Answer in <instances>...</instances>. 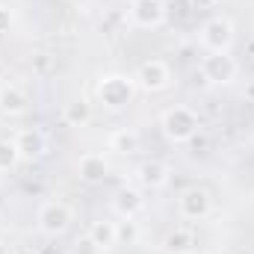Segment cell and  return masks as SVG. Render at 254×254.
Masks as SVG:
<instances>
[{
	"mask_svg": "<svg viewBox=\"0 0 254 254\" xmlns=\"http://www.w3.org/2000/svg\"><path fill=\"white\" fill-rule=\"evenodd\" d=\"M160 130H163V136H166L172 145H187V142H192V139L198 136L201 119H198V113H195L192 107L175 104V107H169V110L160 116Z\"/></svg>",
	"mask_w": 254,
	"mask_h": 254,
	"instance_id": "cell-1",
	"label": "cell"
},
{
	"mask_svg": "<svg viewBox=\"0 0 254 254\" xmlns=\"http://www.w3.org/2000/svg\"><path fill=\"white\" fill-rule=\"evenodd\" d=\"M136 92H139V89H136V80L127 77V74H104V77L98 80V86H95L98 101H101L104 110H110V113L127 110V107L133 104Z\"/></svg>",
	"mask_w": 254,
	"mask_h": 254,
	"instance_id": "cell-2",
	"label": "cell"
},
{
	"mask_svg": "<svg viewBox=\"0 0 254 254\" xmlns=\"http://www.w3.org/2000/svg\"><path fill=\"white\" fill-rule=\"evenodd\" d=\"M234 39H237V30H234V21L225 18V15H213L201 24L198 30V42L207 54H231L234 48Z\"/></svg>",
	"mask_w": 254,
	"mask_h": 254,
	"instance_id": "cell-3",
	"label": "cell"
},
{
	"mask_svg": "<svg viewBox=\"0 0 254 254\" xmlns=\"http://www.w3.org/2000/svg\"><path fill=\"white\" fill-rule=\"evenodd\" d=\"M71 222H74V213L65 201H45L36 213V228L45 237H63L71 228Z\"/></svg>",
	"mask_w": 254,
	"mask_h": 254,
	"instance_id": "cell-4",
	"label": "cell"
},
{
	"mask_svg": "<svg viewBox=\"0 0 254 254\" xmlns=\"http://www.w3.org/2000/svg\"><path fill=\"white\" fill-rule=\"evenodd\" d=\"M133 80H136V89H139V92L157 95V92H166V89L172 86L175 74H172L169 63H163V60H145V63L136 68Z\"/></svg>",
	"mask_w": 254,
	"mask_h": 254,
	"instance_id": "cell-5",
	"label": "cell"
},
{
	"mask_svg": "<svg viewBox=\"0 0 254 254\" xmlns=\"http://www.w3.org/2000/svg\"><path fill=\"white\" fill-rule=\"evenodd\" d=\"M127 18L139 30H157L169 18V3L166 0H130L127 3Z\"/></svg>",
	"mask_w": 254,
	"mask_h": 254,
	"instance_id": "cell-6",
	"label": "cell"
},
{
	"mask_svg": "<svg viewBox=\"0 0 254 254\" xmlns=\"http://www.w3.org/2000/svg\"><path fill=\"white\" fill-rule=\"evenodd\" d=\"M198 71L210 86H231L240 74V65L231 54H207L198 65Z\"/></svg>",
	"mask_w": 254,
	"mask_h": 254,
	"instance_id": "cell-7",
	"label": "cell"
},
{
	"mask_svg": "<svg viewBox=\"0 0 254 254\" xmlns=\"http://www.w3.org/2000/svg\"><path fill=\"white\" fill-rule=\"evenodd\" d=\"M213 210V201H210V192L204 187H187V190L178 195V213L181 219H190V222H201L207 219Z\"/></svg>",
	"mask_w": 254,
	"mask_h": 254,
	"instance_id": "cell-8",
	"label": "cell"
},
{
	"mask_svg": "<svg viewBox=\"0 0 254 254\" xmlns=\"http://www.w3.org/2000/svg\"><path fill=\"white\" fill-rule=\"evenodd\" d=\"M15 148L21 154V163H36L48 154V136L39 127H21L15 133Z\"/></svg>",
	"mask_w": 254,
	"mask_h": 254,
	"instance_id": "cell-9",
	"label": "cell"
},
{
	"mask_svg": "<svg viewBox=\"0 0 254 254\" xmlns=\"http://www.w3.org/2000/svg\"><path fill=\"white\" fill-rule=\"evenodd\" d=\"M77 178L89 187H98L110 178V160L101 154V151H86L80 160H77Z\"/></svg>",
	"mask_w": 254,
	"mask_h": 254,
	"instance_id": "cell-10",
	"label": "cell"
},
{
	"mask_svg": "<svg viewBox=\"0 0 254 254\" xmlns=\"http://www.w3.org/2000/svg\"><path fill=\"white\" fill-rule=\"evenodd\" d=\"M136 181H139V187L142 190H163L169 181H172V169H169V163H163V160H145L139 169H136Z\"/></svg>",
	"mask_w": 254,
	"mask_h": 254,
	"instance_id": "cell-11",
	"label": "cell"
},
{
	"mask_svg": "<svg viewBox=\"0 0 254 254\" xmlns=\"http://www.w3.org/2000/svg\"><path fill=\"white\" fill-rule=\"evenodd\" d=\"M142 210H145V195H142V190H136V187L116 190V195H113V213L119 219H136Z\"/></svg>",
	"mask_w": 254,
	"mask_h": 254,
	"instance_id": "cell-12",
	"label": "cell"
},
{
	"mask_svg": "<svg viewBox=\"0 0 254 254\" xmlns=\"http://www.w3.org/2000/svg\"><path fill=\"white\" fill-rule=\"evenodd\" d=\"M30 110V95L24 86L18 83H9V86H0V113L15 119V116H24Z\"/></svg>",
	"mask_w": 254,
	"mask_h": 254,
	"instance_id": "cell-13",
	"label": "cell"
},
{
	"mask_svg": "<svg viewBox=\"0 0 254 254\" xmlns=\"http://www.w3.org/2000/svg\"><path fill=\"white\" fill-rule=\"evenodd\" d=\"M63 122L68 127H86L92 122V104L86 98H71L63 107Z\"/></svg>",
	"mask_w": 254,
	"mask_h": 254,
	"instance_id": "cell-14",
	"label": "cell"
},
{
	"mask_svg": "<svg viewBox=\"0 0 254 254\" xmlns=\"http://www.w3.org/2000/svg\"><path fill=\"white\" fill-rule=\"evenodd\" d=\"M89 237H92V243H95V246H98L104 254L110 252L113 246H119V237H116V222H107V219L92 222Z\"/></svg>",
	"mask_w": 254,
	"mask_h": 254,
	"instance_id": "cell-15",
	"label": "cell"
},
{
	"mask_svg": "<svg viewBox=\"0 0 254 254\" xmlns=\"http://www.w3.org/2000/svg\"><path fill=\"white\" fill-rule=\"evenodd\" d=\"M163 249H166L169 254H190V252H195V234L187 231V228H175V231L166 234Z\"/></svg>",
	"mask_w": 254,
	"mask_h": 254,
	"instance_id": "cell-16",
	"label": "cell"
},
{
	"mask_svg": "<svg viewBox=\"0 0 254 254\" xmlns=\"http://www.w3.org/2000/svg\"><path fill=\"white\" fill-rule=\"evenodd\" d=\"M139 145H142V139H139V130H133V127H119L110 136V148L119 154H136Z\"/></svg>",
	"mask_w": 254,
	"mask_h": 254,
	"instance_id": "cell-17",
	"label": "cell"
},
{
	"mask_svg": "<svg viewBox=\"0 0 254 254\" xmlns=\"http://www.w3.org/2000/svg\"><path fill=\"white\" fill-rule=\"evenodd\" d=\"M21 163V154L15 148V139H0V175L12 172Z\"/></svg>",
	"mask_w": 254,
	"mask_h": 254,
	"instance_id": "cell-18",
	"label": "cell"
},
{
	"mask_svg": "<svg viewBox=\"0 0 254 254\" xmlns=\"http://www.w3.org/2000/svg\"><path fill=\"white\" fill-rule=\"evenodd\" d=\"M116 237L122 246H136L139 243V225L136 219H119L116 222Z\"/></svg>",
	"mask_w": 254,
	"mask_h": 254,
	"instance_id": "cell-19",
	"label": "cell"
},
{
	"mask_svg": "<svg viewBox=\"0 0 254 254\" xmlns=\"http://www.w3.org/2000/svg\"><path fill=\"white\" fill-rule=\"evenodd\" d=\"M74 254H104L95 243H92V237L86 234V237H80L77 243H74Z\"/></svg>",
	"mask_w": 254,
	"mask_h": 254,
	"instance_id": "cell-20",
	"label": "cell"
},
{
	"mask_svg": "<svg viewBox=\"0 0 254 254\" xmlns=\"http://www.w3.org/2000/svg\"><path fill=\"white\" fill-rule=\"evenodd\" d=\"M12 21H15L12 9H9L6 3H0V36H6V33L12 30Z\"/></svg>",
	"mask_w": 254,
	"mask_h": 254,
	"instance_id": "cell-21",
	"label": "cell"
},
{
	"mask_svg": "<svg viewBox=\"0 0 254 254\" xmlns=\"http://www.w3.org/2000/svg\"><path fill=\"white\" fill-rule=\"evenodd\" d=\"M222 0H190L192 9H213V6H219Z\"/></svg>",
	"mask_w": 254,
	"mask_h": 254,
	"instance_id": "cell-22",
	"label": "cell"
},
{
	"mask_svg": "<svg viewBox=\"0 0 254 254\" xmlns=\"http://www.w3.org/2000/svg\"><path fill=\"white\" fill-rule=\"evenodd\" d=\"M15 254H39L36 249H27V246H21V249H15Z\"/></svg>",
	"mask_w": 254,
	"mask_h": 254,
	"instance_id": "cell-23",
	"label": "cell"
},
{
	"mask_svg": "<svg viewBox=\"0 0 254 254\" xmlns=\"http://www.w3.org/2000/svg\"><path fill=\"white\" fill-rule=\"evenodd\" d=\"M246 98H249V101H254V83H249V89H246Z\"/></svg>",
	"mask_w": 254,
	"mask_h": 254,
	"instance_id": "cell-24",
	"label": "cell"
},
{
	"mask_svg": "<svg viewBox=\"0 0 254 254\" xmlns=\"http://www.w3.org/2000/svg\"><path fill=\"white\" fill-rule=\"evenodd\" d=\"M190 254H204V252H198V249H195V252H190Z\"/></svg>",
	"mask_w": 254,
	"mask_h": 254,
	"instance_id": "cell-25",
	"label": "cell"
}]
</instances>
